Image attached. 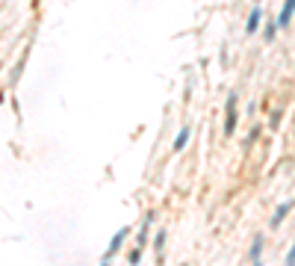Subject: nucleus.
<instances>
[{"label": "nucleus", "mask_w": 295, "mask_h": 266, "mask_svg": "<svg viewBox=\"0 0 295 266\" xmlns=\"http://www.w3.org/2000/svg\"><path fill=\"white\" fill-rule=\"evenodd\" d=\"M260 252H263V243H254V249H251V258H257Z\"/></svg>", "instance_id": "nucleus-7"}, {"label": "nucleus", "mask_w": 295, "mask_h": 266, "mask_svg": "<svg viewBox=\"0 0 295 266\" xmlns=\"http://www.w3.org/2000/svg\"><path fill=\"white\" fill-rule=\"evenodd\" d=\"M290 207H293V204H284V207H281V210H278V216H275V225H278V222H281V219H284V216H287V213H290Z\"/></svg>", "instance_id": "nucleus-6"}, {"label": "nucleus", "mask_w": 295, "mask_h": 266, "mask_svg": "<svg viewBox=\"0 0 295 266\" xmlns=\"http://www.w3.org/2000/svg\"><path fill=\"white\" fill-rule=\"evenodd\" d=\"M233 107H236V95H230V98H228V121H225V133H233V124H236Z\"/></svg>", "instance_id": "nucleus-2"}, {"label": "nucleus", "mask_w": 295, "mask_h": 266, "mask_svg": "<svg viewBox=\"0 0 295 266\" xmlns=\"http://www.w3.org/2000/svg\"><path fill=\"white\" fill-rule=\"evenodd\" d=\"M189 133H192L189 127H183V130L177 133V139H174V151H183V148H186V139H189Z\"/></svg>", "instance_id": "nucleus-4"}, {"label": "nucleus", "mask_w": 295, "mask_h": 266, "mask_svg": "<svg viewBox=\"0 0 295 266\" xmlns=\"http://www.w3.org/2000/svg\"><path fill=\"white\" fill-rule=\"evenodd\" d=\"M293 9H295V0H287V3H284V12H281V18H278V24H275L278 30H287V27L293 24Z\"/></svg>", "instance_id": "nucleus-1"}, {"label": "nucleus", "mask_w": 295, "mask_h": 266, "mask_svg": "<svg viewBox=\"0 0 295 266\" xmlns=\"http://www.w3.org/2000/svg\"><path fill=\"white\" fill-rule=\"evenodd\" d=\"M257 24H260V9H254V12H251V18H248V27H245V30H248V33H257Z\"/></svg>", "instance_id": "nucleus-5"}, {"label": "nucleus", "mask_w": 295, "mask_h": 266, "mask_svg": "<svg viewBox=\"0 0 295 266\" xmlns=\"http://www.w3.org/2000/svg\"><path fill=\"white\" fill-rule=\"evenodd\" d=\"M127 234H130V228H121V231L112 237V243H109V249H106V255H103V261H109V258H112V252H115V249L124 243V237H127Z\"/></svg>", "instance_id": "nucleus-3"}]
</instances>
